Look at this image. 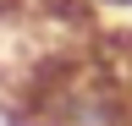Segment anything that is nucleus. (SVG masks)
I'll list each match as a JSON object with an SVG mask.
<instances>
[{"label": "nucleus", "mask_w": 132, "mask_h": 126, "mask_svg": "<svg viewBox=\"0 0 132 126\" xmlns=\"http://www.w3.org/2000/svg\"><path fill=\"white\" fill-rule=\"evenodd\" d=\"M88 6H105V11H132V0H88Z\"/></svg>", "instance_id": "1"}]
</instances>
